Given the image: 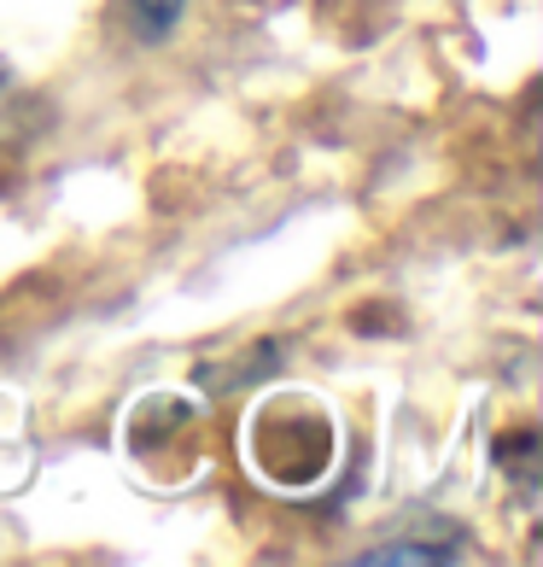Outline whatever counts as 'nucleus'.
Listing matches in <instances>:
<instances>
[{
  "mask_svg": "<svg viewBox=\"0 0 543 567\" xmlns=\"http://www.w3.org/2000/svg\"><path fill=\"white\" fill-rule=\"evenodd\" d=\"M194 0H117V24L129 41H140V48H164L176 30H181V18Z\"/></svg>",
  "mask_w": 543,
  "mask_h": 567,
  "instance_id": "obj_1",
  "label": "nucleus"
},
{
  "mask_svg": "<svg viewBox=\"0 0 543 567\" xmlns=\"http://www.w3.org/2000/svg\"><path fill=\"white\" fill-rule=\"evenodd\" d=\"M363 567H386V561H462V544L456 533H438L432 544L427 538H398V544H374V550L357 556Z\"/></svg>",
  "mask_w": 543,
  "mask_h": 567,
  "instance_id": "obj_2",
  "label": "nucleus"
},
{
  "mask_svg": "<svg viewBox=\"0 0 543 567\" xmlns=\"http://www.w3.org/2000/svg\"><path fill=\"white\" fill-rule=\"evenodd\" d=\"M24 112H30V100H24V89H18L12 65L0 59V135H18V130H24Z\"/></svg>",
  "mask_w": 543,
  "mask_h": 567,
  "instance_id": "obj_3",
  "label": "nucleus"
}]
</instances>
